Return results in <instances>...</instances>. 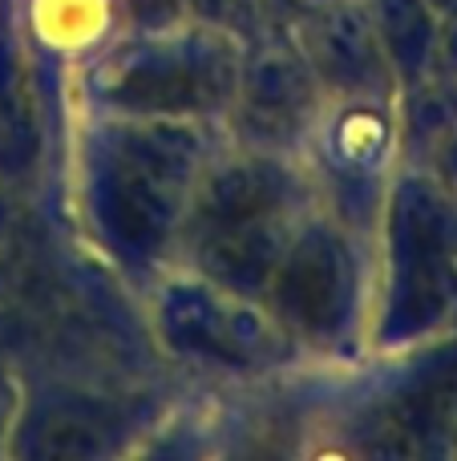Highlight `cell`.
<instances>
[{
	"mask_svg": "<svg viewBox=\"0 0 457 461\" xmlns=\"http://www.w3.org/2000/svg\"><path fill=\"white\" fill-rule=\"evenodd\" d=\"M259 303L304 360L369 352L372 243L312 207L272 267Z\"/></svg>",
	"mask_w": 457,
	"mask_h": 461,
	"instance_id": "3",
	"label": "cell"
},
{
	"mask_svg": "<svg viewBox=\"0 0 457 461\" xmlns=\"http://www.w3.org/2000/svg\"><path fill=\"white\" fill-rule=\"evenodd\" d=\"M457 324V199L401 162L372 230L369 352H409Z\"/></svg>",
	"mask_w": 457,
	"mask_h": 461,
	"instance_id": "1",
	"label": "cell"
},
{
	"mask_svg": "<svg viewBox=\"0 0 457 461\" xmlns=\"http://www.w3.org/2000/svg\"><path fill=\"white\" fill-rule=\"evenodd\" d=\"M316 207L300 154L231 146L215 154L186 211L199 276L259 300L283 247Z\"/></svg>",
	"mask_w": 457,
	"mask_h": 461,
	"instance_id": "2",
	"label": "cell"
},
{
	"mask_svg": "<svg viewBox=\"0 0 457 461\" xmlns=\"http://www.w3.org/2000/svg\"><path fill=\"white\" fill-rule=\"evenodd\" d=\"M300 162L308 170L316 207H324L332 219L372 243L389 186L405 162L397 97H324L300 146Z\"/></svg>",
	"mask_w": 457,
	"mask_h": 461,
	"instance_id": "4",
	"label": "cell"
},
{
	"mask_svg": "<svg viewBox=\"0 0 457 461\" xmlns=\"http://www.w3.org/2000/svg\"><path fill=\"white\" fill-rule=\"evenodd\" d=\"M377 45L397 81V94L426 81L437 65V29L442 13L429 0H361Z\"/></svg>",
	"mask_w": 457,
	"mask_h": 461,
	"instance_id": "5",
	"label": "cell"
}]
</instances>
